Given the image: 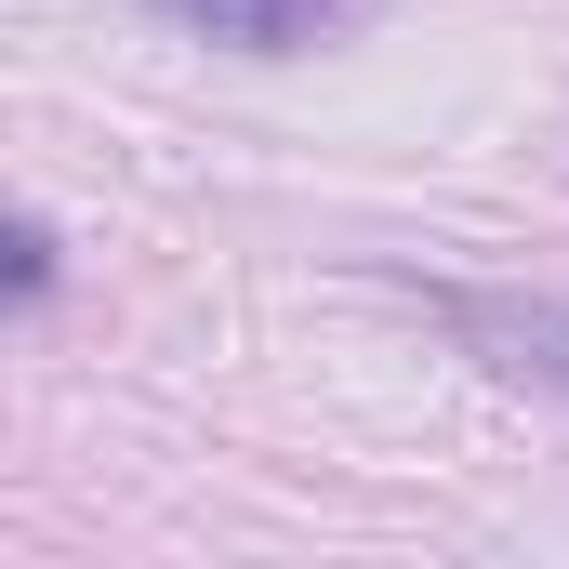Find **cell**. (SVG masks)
<instances>
[{
    "label": "cell",
    "mask_w": 569,
    "mask_h": 569,
    "mask_svg": "<svg viewBox=\"0 0 569 569\" xmlns=\"http://www.w3.org/2000/svg\"><path fill=\"white\" fill-rule=\"evenodd\" d=\"M437 318H450L503 385L569 398V305H557V291H437Z\"/></svg>",
    "instance_id": "cell-1"
},
{
    "label": "cell",
    "mask_w": 569,
    "mask_h": 569,
    "mask_svg": "<svg viewBox=\"0 0 569 569\" xmlns=\"http://www.w3.org/2000/svg\"><path fill=\"white\" fill-rule=\"evenodd\" d=\"M172 13L212 27V40H252V53H291V40L331 27V0H172Z\"/></svg>",
    "instance_id": "cell-2"
},
{
    "label": "cell",
    "mask_w": 569,
    "mask_h": 569,
    "mask_svg": "<svg viewBox=\"0 0 569 569\" xmlns=\"http://www.w3.org/2000/svg\"><path fill=\"white\" fill-rule=\"evenodd\" d=\"M53 291V226H13V305H40Z\"/></svg>",
    "instance_id": "cell-3"
}]
</instances>
